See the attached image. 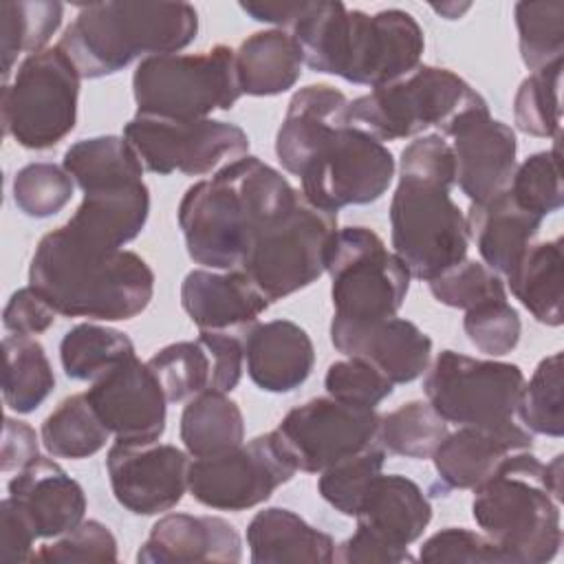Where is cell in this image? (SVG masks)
<instances>
[{
    "label": "cell",
    "mask_w": 564,
    "mask_h": 564,
    "mask_svg": "<svg viewBox=\"0 0 564 564\" xmlns=\"http://www.w3.org/2000/svg\"><path fill=\"white\" fill-rule=\"evenodd\" d=\"M282 172L258 156H240L198 181L178 203L187 256L214 271L240 269L256 238L297 198Z\"/></svg>",
    "instance_id": "obj_1"
},
{
    "label": "cell",
    "mask_w": 564,
    "mask_h": 564,
    "mask_svg": "<svg viewBox=\"0 0 564 564\" xmlns=\"http://www.w3.org/2000/svg\"><path fill=\"white\" fill-rule=\"evenodd\" d=\"M29 284L64 317L121 322L141 315L154 295V273L134 251L97 247L66 225L35 247Z\"/></svg>",
    "instance_id": "obj_2"
},
{
    "label": "cell",
    "mask_w": 564,
    "mask_h": 564,
    "mask_svg": "<svg viewBox=\"0 0 564 564\" xmlns=\"http://www.w3.org/2000/svg\"><path fill=\"white\" fill-rule=\"evenodd\" d=\"M291 31L311 70L370 88L412 73L425 48L423 29L408 11L370 15L337 0L311 2Z\"/></svg>",
    "instance_id": "obj_3"
},
{
    "label": "cell",
    "mask_w": 564,
    "mask_h": 564,
    "mask_svg": "<svg viewBox=\"0 0 564 564\" xmlns=\"http://www.w3.org/2000/svg\"><path fill=\"white\" fill-rule=\"evenodd\" d=\"M196 33L198 13L187 2H93L79 9L57 46L82 79H99L139 57L178 53Z\"/></svg>",
    "instance_id": "obj_4"
},
{
    "label": "cell",
    "mask_w": 564,
    "mask_h": 564,
    "mask_svg": "<svg viewBox=\"0 0 564 564\" xmlns=\"http://www.w3.org/2000/svg\"><path fill=\"white\" fill-rule=\"evenodd\" d=\"M471 516L507 564H544L562 546L560 502L544 485V463L531 449L511 454L474 489Z\"/></svg>",
    "instance_id": "obj_5"
},
{
    "label": "cell",
    "mask_w": 564,
    "mask_h": 564,
    "mask_svg": "<svg viewBox=\"0 0 564 564\" xmlns=\"http://www.w3.org/2000/svg\"><path fill=\"white\" fill-rule=\"evenodd\" d=\"M487 106L463 77L443 66L419 64L397 82L350 101V123L375 139L397 141L436 128L441 137L465 112Z\"/></svg>",
    "instance_id": "obj_6"
},
{
    "label": "cell",
    "mask_w": 564,
    "mask_h": 564,
    "mask_svg": "<svg viewBox=\"0 0 564 564\" xmlns=\"http://www.w3.org/2000/svg\"><path fill=\"white\" fill-rule=\"evenodd\" d=\"M137 112L167 119H207L242 97L236 51L216 44L203 53H167L141 59L132 75Z\"/></svg>",
    "instance_id": "obj_7"
},
{
    "label": "cell",
    "mask_w": 564,
    "mask_h": 564,
    "mask_svg": "<svg viewBox=\"0 0 564 564\" xmlns=\"http://www.w3.org/2000/svg\"><path fill=\"white\" fill-rule=\"evenodd\" d=\"M452 187L399 174L390 200V238L397 258L416 280L430 282L467 258V220L449 196Z\"/></svg>",
    "instance_id": "obj_8"
},
{
    "label": "cell",
    "mask_w": 564,
    "mask_h": 564,
    "mask_svg": "<svg viewBox=\"0 0 564 564\" xmlns=\"http://www.w3.org/2000/svg\"><path fill=\"white\" fill-rule=\"evenodd\" d=\"M79 82L70 57L55 44L26 55L2 84V130L26 150H51L77 123Z\"/></svg>",
    "instance_id": "obj_9"
},
{
    "label": "cell",
    "mask_w": 564,
    "mask_h": 564,
    "mask_svg": "<svg viewBox=\"0 0 564 564\" xmlns=\"http://www.w3.org/2000/svg\"><path fill=\"white\" fill-rule=\"evenodd\" d=\"M337 229V214L317 209L300 192L295 203L256 238L240 271L269 304L289 297L326 273Z\"/></svg>",
    "instance_id": "obj_10"
},
{
    "label": "cell",
    "mask_w": 564,
    "mask_h": 564,
    "mask_svg": "<svg viewBox=\"0 0 564 564\" xmlns=\"http://www.w3.org/2000/svg\"><path fill=\"white\" fill-rule=\"evenodd\" d=\"M326 273L335 315L348 322L394 317L410 289V271L368 227L337 229Z\"/></svg>",
    "instance_id": "obj_11"
},
{
    "label": "cell",
    "mask_w": 564,
    "mask_h": 564,
    "mask_svg": "<svg viewBox=\"0 0 564 564\" xmlns=\"http://www.w3.org/2000/svg\"><path fill=\"white\" fill-rule=\"evenodd\" d=\"M524 386L520 366L441 350L425 370L427 403L456 425L496 427L513 421Z\"/></svg>",
    "instance_id": "obj_12"
},
{
    "label": "cell",
    "mask_w": 564,
    "mask_h": 564,
    "mask_svg": "<svg viewBox=\"0 0 564 564\" xmlns=\"http://www.w3.org/2000/svg\"><path fill=\"white\" fill-rule=\"evenodd\" d=\"M392 152L352 123L326 137L300 172L302 194L317 209L337 214L348 205L379 200L394 178Z\"/></svg>",
    "instance_id": "obj_13"
},
{
    "label": "cell",
    "mask_w": 564,
    "mask_h": 564,
    "mask_svg": "<svg viewBox=\"0 0 564 564\" xmlns=\"http://www.w3.org/2000/svg\"><path fill=\"white\" fill-rule=\"evenodd\" d=\"M123 139L137 152L143 170L167 176L181 172L203 176L249 150L247 132L218 119H167L137 112L123 128Z\"/></svg>",
    "instance_id": "obj_14"
},
{
    "label": "cell",
    "mask_w": 564,
    "mask_h": 564,
    "mask_svg": "<svg viewBox=\"0 0 564 564\" xmlns=\"http://www.w3.org/2000/svg\"><path fill=\"white\" fill-rule=\"evenodd\" d=\"M297 471L280 434L267 432L240 447L189 463L187 491L218 511H247L262 505Z\"/></svg>",
    "instance_id": "obj_15"
},
{
    "label": "cell",
    "mask_w": 564,
    "mask_h": 564,
    "mask_svg": "<svg viewBox=\"0 0 564 564\" xmlns=\"http://www.w3.org/2000/svg\"><path fill=\"white\" fill-rule=\"evenodd\" d=\"M375 410L352 408L330 397L311 399L284 414L275 432L293 456L297 471L322 474L379 443Z\"/></svg>",
    "instance_id": "obj_16"
},
{
    "label": "cell",
    "mask_w": 564,
    "mask_h": 564,
    "mask_svg": "<svg viewBox=\"0 0 564 564\" xmlns=\"http://www.w3.org/2000/svg\"><path fill=\"white\" fill-rule=\"evenodd\" d=\"M192 456L167 443H115L106 469L117 502L134 516H156L176 507L187 494Z\"/></svg>",
    "instance_id": "obj_17"
},
{
    "label": "cell",
    "mask_w": 564,
    "mask_h": 564,
    "mask_svg": "<svg viewBox=\"0 0 564 564\" xmlns=\"http://www.w3.org/2000/svg\"><path fill=\"white\" fill-rule=\"evenodd\" d=\"M86 397L115 443L148 445L165 432L167 399L148 361L137 355L93 381Z\"/></svg>",
    "instance_id": "obj_18"
},
{
    "label": "cell",
    "mask_w": 564,
    "mask_h": 564,
    "mask_svg": "<svg viewBox=\"0 0 564 564\" xmlns=\"http://www.w3.org/2000/svg\"><path fill=\"white\" fill-rule=\"evenodd\" d=\"M445 137H452L456 185L471 203H485L509 189L518 165V141L507 123L489 115V106L460 115Z\"/></svg>",
    "instance_id": "obj_19"
},
{
    "label": "cell",
    "mask_w": 564,
    "mask_h": 564,
    "mask_svg": "<svg viewBox=\"0 0 564 564\" xmlns=\"http://www.w3.org/2000/svg\"><path fill=\"white\" fill-rule=\"evenodd\" d=\"M330 341L337 352L368 361L394 386L419 379L432 357L430 335L397 315L375 322H348L333 315Z\"/></svg>",
    "instance_id": "obj_20"
},
{
    "label": "cell",
    "mask_w": 564,
    "mask_h": 564,
    "mask_svg": "<svg viewBox=\"0 0 564 564\" xmlns=\"http://www.w3.org/2000/svg\"><path fill=\"white\" fill-rule=\"evenodd\" d=\"M531 447V432L513 421L496 427L458 425L456 432H447L432 454L436 482L430 487V494L445 496L454 489H476L491 478L511 454Z\"/></svg>",
    "instance_id": "obj_21"
},
{
    "label": "cell",
    "mask_w": 564,
    "mask_h": 564,
    "mask_svg": "<svg viewBox=\"0 0 564 564\" xmlns=\"http://www.w3.org/2000/svg\"><path fill=\"white\" fill-rule=\"evenodd\" d=\"M181 306L200 330L245 335L269 308V300L240 269H194L181 284Z\"/></svg>",
    "instance_id": "obj_22"
},
{
    "label": "cell",
    "mask_w": 564,
    "mask_h": 564,
    "mask_svg": "<svg viewBox=\"0 0 564 564\" xmlns=\"http://www.w3.org/2000/svg\"><path fill=\"white\" fill-rule=\"evenodd\" d=\"M242 560V540L234 524L218 516L167 513L159 518L137 551L141 564H189Z\"/></svg>",
    "instance_id": "obj_23"
},
{
    "label": "cell",
    "mask_w": 564,
    "mask_h": 564,
    "mask_svg": "<svg viewBox=\"0 0 564 564\" xmlns=\"http://www.w3.org/2000/svg\"><path fill=\"white\" fill-rule=\"evenodd\" d=\"M242 344L247 375L264 392H293L313 372V341L308 333L291 319L256 322L242 335Z\"/></svg>",
    "instance_id": "obj_24"
},
{
    "label": "cell",
    "mask_w": 564,
    "mask_h": 564,
    "mask_svg": "<svg viewBox=\"0 0 564 564\" xmlns=\"http://www.w3.org/2000/svg\"><path fill=\"white\" fill-rule=\"evenodd\" d=\"M350 123V99L328 84L300 88L286 108L275 134V156L280 165L300 176L319 143L335 130Z\"/></svg>",
    "instance_id": "obj_25"
},
{
    "label": "cell",
    "mask_w": 564,
    "mask_h": 564,
    "mask_svg": "<svg viewBox=\"0 0 564 564\" xmlns=\"http://www.w3.org/2000/svg\"><path fill=\"white\" fill-rule=\"evenodd\" d=\"M148 216L150 189L143 178H130L86 189L79 207L64 225L97 247L123 249L141 234Z\"/></svg>",
    "instance_id": "obj_26"
},
{
    "label": "cell",
    "mask_w": 564,
    "mask_h": 564,
    "mask_svg": "<svg viewBox=\"0 0 564 564\" xmlns=\"http://www.w3.org/2000/svg\"><path fill=\"white\" fill-rule=\"evenodd\" d=\"M9 496L24 507L37 538H59L86 513L82 485L46 456H37L9 480Z\"/></svg>",
    "instance_id": "obj_27"
},
{
    "label": "cell",
    "mask_w": 564,
    "mask_h": 564,
    "mask_svg": "<svg viewBox=\"0 0 564 564\" xmlns=\"http://www.w3.org/2000/svg\"><path fill=\"white\" fill-rule=\"evenodd\" d=\"M465 220L482 264L507 278L535 242L544 218L524 209L507 189L485 203H471Z\"/></svg>",
    "instance_id": "obj_28"
},
{
    "label": "cell",
    "mask_w": 564,
    "mask_h": 564,
    "mask_svg": "<svg viewBox=\"0 0 564 564\" xmlns=\"http://www.w3.org/2000/svg\"><path fill=\"white\" fill-rule=\"evenodd\" d=\"M357 527L375 533L394 549L416 542L432 520V505L423 489L401 474H377L357 509Z\"/></svg>",
    "instance_id": "obj_29"
},
{
    "label": "cell",
    "mask_w": 564,
    "mask_h": 564,
    "mask_svg": "<svg viewBox=\"0 0 564 564\" xmlns=\"http://www.w3.org/2000/svg\"><path fill=\"white\" fill-rule=\"evenodd\" d=\"M247 546L253 564L335 562V540L284 507L258 511L247 527Z\"/></svg>",
    "instance_id": "obj_30"
},
{
    "label": "cell",
    "mask_w": 564,
    "mask_h": 564,
    "mask_svg": "<svg viewBox=\"0 0 564 564\" xmlns=\"http://www.w3.org/2000/svg\"><path fill=\"white\" fill-rule=\"evenodd\" d=\"M304 55L295 37L282 29L258 31L236 51V73L242 95L273 97L293 88L302 75Z\"/></svg>",
    "instance_id": "obj_31"
},
{
    "label": "cell",
    "mask_w": 564,
    "mask_h": 564,
    "mask_svg": "<svg viewBox=\"0 0 564 564\" xmlns=\"http://www.w3.org/2000/svg\"><path fill=\"white\" fill-rule=\"evenodd\" d=\"M564 249L562 236L533 242L516 269L507 275L511 295L546 326H562L564 322Z\"/></svg>",
    "instance_id": "obj_32"
},
{
    "label": "cell",
    "mask_w": 564,
    "mask_h": 564,
    "mask_svg": "<svg viewBox=\"0 0 564 564\" xmlns=\"http://www.w3.org/2000/svg\"><path fill=\"white\" fill-rule=\"evenodd\" d=\"M178 434L192 458H212L245 443V416L227 392L203 390L187 399Z\"/></svg>",
    "instance_id": "obj_33"
},
{
    "label": "cell",
    "mask_w": 564,
    "mask_h": 564,
    "mask_svg": "<svg viewBox=\"0 0 564 564\" xmlns=\"http://www.w3.org/2000/svg\"><path fill=\"white\" fill-rule=\"evenodd\" d=\"M64 18V4L55 0H4L0 4V55L2 84L11 82V73L22 53H40L48 48Z\"/></svg>",
    "instance_id": "obj_34"
},
{
    "label": "cell",
    "mask_w": 564,
    "mask_h": 564,
    "mask_svg": "<svg viewBox=\"0 0 564 564\" xmlns=\"http://www.w3.org/2000/svg\"><path fill=\"white\" fill-rule=\"evenodd\" d=\"M4 370L2 397L9 410L29 414L55 388V375L42 344L29 335H7L2 339Z\"/></svg>",
    "instance_id": "obj_35"
},
{
    "label": "cell",
    "mask_w": 564,
    "mask_h": 564,
    "mask_svg": "<svg viewBox=\"0 0 564 564\" xmlns=\"http://www.w3.org/2000/svg\"><path fill=\"white\" fill-rule=\"evenodd\" d=\"M130 357L134 344L126 333L93 322L68 328L59 341V361L73 381H97Z\"/></svg>",
    "instance_id": "obj_36"
},
{
    "label": "cell",
    "mask_w": 564,
    "mask_h": 564,
    "mask_svg": "<svg viewBox=\"0 0 564 564\" xmlns=\"http://www.w3.org/2000/svg\"><path fill=\"white\" fill-rule=\"evenodd\" d=\"M110 432L97 416L86 392L66 397L42 423L40 438L53 458L79 460L106 447Z\"/></svg>",
    "instance_id": "obj_37"
},
{
    "label": "cell",
    "mask_w": 564,
    "mask_h": 564,
    "mask_svg": "<svg viewBox=\"0 0 564 564\" xmlns=\"http://www.w3.org/2000/svg\"><path fill=\"white\" fill-rule=\"evenodd\" d=\"M62 167L73 176L82 192L128 178H143V165L123 137L101 134L75 141L64 152Z\"/></svg>",
    "instance_id": "obj_38"
},
{
    "label": "cell",
    "mask_w": 564,
    "mask_h": 564,
    "mask_svg": "<svg viewBox=\"0 0 564 564\" xmlns=\"http://www.w3.org/2000/svg\"><path fill=\"white\" fill-rule=\"evenodd\" d=\"M447 436V421L427 401H408L379 419V443L388 454L432 458Z\"/></svg>",
    "instance_id": "obj_39"
},
{
    "label": "cell",
    "mask_w": 564,
    "mask_h": 564,
    "mask_svg": "<svg viewBox=\"0 0 564 564\" xmlns=\"http://www.w3.org/2000/svg\"><path fill=\"white\" fill-rule=\"evenodd\" d=\"M564 381H562V352L544 357L524 381L516 414L531 434L560 438L564 434Z\"/></svg>",
    "instance_id": "obj_40"
},
{
    "label": "cell",
    "mask_w": 564,
    "mask_h": 564,
    "mask_svg": "<svg viewBox=\"0 0 564 564\" xmlns=\"http://www.w3.org/2000/svg\"><path fill=\"white\" fill-rule=\"evenodd\" d=\"M518 46L524 66L533 73L564 55V2H518L513 7Z\"/></svg>",
    "instance_id": "obj_41"
},
{
    "label": "cell",
    "mask_w": 564,
    "mask_h": 564,
    "mask_svg": "<svg viewBox=\"0 0 564 564\" xmlns=\"http://www.w3.org/2000/svg\"><path fill=\"white\" fill-rule=\"evenodd\" d=\"M148 366L167 403L187 401L212 386V357L200 339L167 344L148 359Z\"/></svg>",
    "instance_id": "obj_42"
},
{
    "label": "cell",
    "mask_w": 564,
    "mask_h": 564,
    "mask_svg": "<svg viewBox=\"0 0 564 564\" xmlns=\"http://www.w3.org/2000/svg\"><path fill=\"white\" fill-rule=\"evenodd\" d=\"M562 59L553 62L540 70H533L522 79L513 97V121L520 132L531 137H560L562 106Z\"/></svg>",
    "instance_id": "obj_43"
},
{
    "label": "cell",
    "mask_w": 564,
    "mask_h": 564,
    "mask_svg": "<svg viewBox=\"0 0 564 564\" xmlns=\"http://www.w3.org/2000/svg\"><path fill=\"white\" fill-rule=\"evenodd\" d=\"M509 192L524 209L542 218L562 207L564 189L560 170V137H555L551 150L535 152L516 165Z\"/></svg>",
    "instance_id": "obj_44"
},
{
    "label": "cell",
    "mask_w": 564,
    "mask_h": 564,
    "mask_svg": "<svg viewBox=\"0 0 564 564\" xmlns=\"http://www.w3.org/2000/svg\"><path fill=\"white\" fill-rule=\"evenodd\" d=\"M75 192L73 176L55 163H29L13 176L15 207L29 218H48L62 212Z\"/></svg>",
    "instance_id": "obj_45"
},
{
    "label": "cell",
    "mask_w": 564,
    "mask_h": 564,
    "mask_svg": "<svg viewBox=\"0 0 564 564\" xmlns=\"http://www.w3.org/2000/svg\"><path fill=\"white\" fill-rule=\"evenodd\" d=\"M386 454L383 445H372L324 469L317 480L319 496L341 516L355 518L370 480L383 469Z\"/></svg>",
    "instance_id": "obj_46"
},
{
    "label": "cell",
    "mask_w": 564,
    "mask_h": 564,
    "mask_svg": "<svg viewBox=\"0 0 564 564\" xmlns=\"http://www.w3.org/2000/svg\"><path fill=\"white\" fill-rule=\"evenodd\" d=\"M427 286L436 302L460 311H469L489 300H507L505 280L487 264L469 258L430 280Z\"/></svg>",
    "instance_id": "obj_47"
},
{
    "label": "cell",
    "mask_w": 564,
    "mask_h": 564,
    "mask_svg": "<svg viewBox=\"0 0 564 564\" xmlns=\"http://www.w3.org/2000/svg\"><path fill=\"white\" fill-rule=\"evenodd\" d=\"M463 328L467 339L489 357L509 355L522 333L520 315L507 300H489L465 311Z\"/></svg>",
    "instance_id": "obj_48"
},
{
    "label": "cell",
    "mask_w": 564,
    "mask_h": 564,
    "mask_svg": "<svg viewBox=\"0 0 564 564\" xmlns=\"http://www.w3.org/2000/svg\"><path fill=\"white\" fill-rule=\"evenodd\" d=\"M324 388L328 397L339 403L375 410L383 399L392 394L394 383L386 379L368 361L348 357L328 366L324 377Z\"/></svg>",
    "instance_id": "obj_49"
},
{
    "label": "cell",
    "mask_w": 564,
    "mask_h": 564,
    "mask_svg": "<svg viewBox=\"0 0 564 564\" xmlns=\"http://www.w3.org/2000/svg\"><path fill=\"white\" fill-rule=\"evenodd\" d=\"M119 549L112 531L99 520H82L53 544L40 546L31 562H117Z\"/></svg>",
    "instance_id": "obj_50"
},
{
    "label": "cell",
    "mask_w": 564,
    "mask_h": 564,
    "mask_svg": "<svg viewBox=\"0 0 564 564\" xmlns=\"http://www.w3.org/2000/svg\"><path fill=\"white\" fill-rule=\"evenodd\" d=\"M421 562H469V564H507L505 553L478 531L465 527H445L430 535L419 549Z\"/></svg>",
    "instance_id": "obj_51"
},
{
    "label": "cell",
    "mask_w": 564,
    "mask_h": 564,
    "mask_svg": "<svg viewBox=\"0 0 564 564\" xmlns=\"http://www.w3.org/2000/svg\"><path fill=\"white\" fill-rule=\"evenodd\" d=\"M198 339L212 357V386H209V390L231 392L238 386V381L242 377V366H245L242 333L200 330Z\"/></svg>",
    "instance_id": "obj_52"
},
{
    "label": "cell",
    "mask_w": 564,
    "mask_h": 564,
    "mask_svg": "<svg viewBox=\"0 0 564 564\" xmlns=\"http://www.w3.org/2000/svg\"><path fill=\"white\" fill-rule=\"evenodd\" d=\"M55 308L46 302V297L29 286L18 289L4 311H2V324L11 335H42L44 330H48L55 322Z\"/></svg>",
    "instance_id": "obj_53"
},
{
    "label": "cell",
    "mask_w": 564,
    "mask_h": 564,
    "mask_svg": "<svg viewBox=\"0 0 564 564\" xmlns=\"http://www.w3.org/2000/svg\"><path fill=\"white\" fill-rule=\"evenodd\" d=\"M37 540L35 524L24 507L7 496L0 502V560L2 562H31L33 544Z\"/></svg>",
    "instance_id": "obj_54"
},
{
    "label": "cell",
    "mask_w": 564,
    "mask_h": 564,
    "mask_svg": "<svg viewBox=\"0 0 564 564\" xmlns=\"http://www.w3.org/2000/svg\"><path fill=\"white\" fill-rule=\"evenodd\" d=\"M414 560L408 549H394L364 527H357L350 538L335 546V562L341 564H412Z\"/></svg>",
    "instance_id": "obj_55"
},
{
    "label": "cell",
    "mask_w": 564,
    "mask_h": 564,
    "mask_svg": "<svg viewBox=\"0 0 564 564\" xmlns=\"http://www.w3.org/2000/svg\"><path fill=\"white\" fill-rule=\"evenodd\" d=\"M40 456V443L35 430L18 419H4L2 432V452H0V467L2 471H13L26 467L31 460Z\"/></svg>",
    "instance_id": "obj_56"
},
{
    "label": "cell",
    "mask_w": 564,
    "mask_h": 564,
    "mask_svg": "<svg viewBox=\"0 0 564 564\" xmlns=\"http://www.w3.org/2000/svg\"><path fill=\"white\" fill-rule=\"evenodd\" d=\"M311 2H240V9L256 22L273 24L278 29H293L308 11Z\"/></svg>",
    "instance_id": "obj_57"
},
{
    "label": "cell",
    "mask_w": 564,
    "mask_h": 564,
    "mask_svg": "<svg viewBox=\"0 0 564 564\" xmlns=\"http://www.w3.org/2000/svg\"><path fill=\"white\" fill-rule=\"evenodd\" d=\"M562 460H564V456L557 454V456H553L551 463L544 465V485L557 502H562Z\"/></svg>",
    "instance_id": "obj_58"
},
{
    "label": "cell",
    "mask_w": 564,
    "mask_h": 564,
    "mask_svg": "<svg viewBox=\"0 0 564 564\" xmlns=\"http://www.w3.org/2000/svg\"><path fill=\"white\" fill-rule=\"evenodd\" d=\"M436 13H441V15H445L447 20H456V18H460L467 9H469V4H441V7H432Z\"/></svg>",
    "instance_id": "obj_59"
}]
</instances>
